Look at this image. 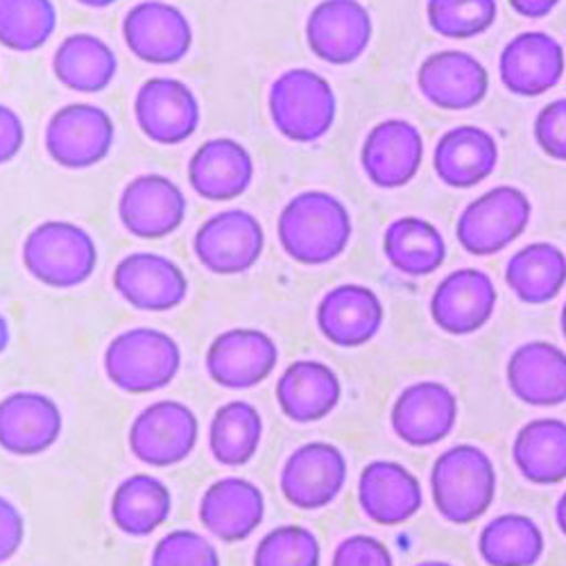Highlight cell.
<instances>
[{
    "label": "cell",
    "instance_id": "obj_1",
    "mask_svg": "<svg viewBox=\"0 0 566 566\" xmlns=\"http://www.w3.org/2000/svg\"><path fill=\"white\" fill-rule=\"evenodd\" d=\"M352 231L349 209L326 191L297 193L276 220L281 250L302 265H326L340 259L349 248Z\"/></svg>",
    "mask_w": 566,
    "mask_h": 566
},
{
    "label": "cell",
    "instance_id": "obj_2",
    "mask_svg": "<svg viewBox=\"0 0 566 566\" xmlns=\"http://www.w3.org/2000/svg\"><path fill=\"white\" fill-rule=\"evenodd\" d=\"M179 343L153 326L125 328L105 349L107 381L127 395H153L168 388L181 369Z\"/></svg>",
    "mask_w": 566,
    "mask_h": 566
},
{
    "label": "cell",
    "instance_id": "obj_3",
    "mask_svg": "<svg viewBox=\"0 0 566 566\" xmlns=\"http://www.w3.org/2000/svg\"><path fill=\"white\" fill-rule=\"evenodd\" d=\"M21 259L32 279L49 289L71 291L86 283L98 268L93 235L69 220H45L23 241Z\"/></svg>",
    "mask_w": 566,
    "mask_h": 566
},
{
    "label": "cell",
    "instance_id": "obj_4",
    "mask_svg": "<svg viewBox=\"0 0 566 566\" xmlns=\"http://www.w3.org/2000/svg\"><path fill=\"white\" fill-rule=\"evenodd\" d=\"M431 494L438 512L451 524H474L494 503L496 469L474 444H455L440 453L431 469Z\"/></svg>",
    "mask_w": 566,
    "mask_h": 566
},
{
    "label": "cell",
    "instance_id": "obj_5",
    "mask_svg": "<svg viewBox=\"0 0 566 566\" xmlns=\"http://www.w3.org/2000/svg\"><path fill=\"white\" fill-rule=\"evenodd\" d=\"M270 118L281 136L293 144H315L336 123V91L311 69L283 71L268 93Z\"/></svg>",
    "mask_w": 566,
    "mask_h": 566
},
{
    "label": "cell",
    "instance_id": "obj_6",
    "mask_svg": "<svg viewBox=\"0 0 566 566\" xmlns=\"http://www.w3.org/2000/svg\"><path fill=\"white\" fill-rule=\"evenodd\" d=\"M200 442V419L196 410L177 399L148 403L132 419L127 431L129 453L155 469L181 464L193 455Z\"/></svg>",
    "mask_w": 566,
    "mask_h": 566
},
{
    "label": "cell",
    "instance_id": "obj_7",
    "mask_svg": "<svg viewBox=\"0 0 566 566\" xmlns=\"http://www.w3.org/2000/svg\"><path fill=\"white\" fill-rule=\"evenodd\" d=\"M533 216V205L514 186H496L471 200L455 224L460 248L471 256H494L522 235Z\"/></svg>",
    "mask_w": 566,
    "mask_h": 566
},
{
    "label": "cell",
    "instance_id": "obj_8",
    "mask_svg": "<svg viewBox=\"0 0 566 566\" xmlns=\"http://www.w3.org/2000/svg\"><path fill=\"white\" fill-rule=\"evenodd\" d=\"M116 125L112 116L91 103L60 107L45 125L43 144L51 159L69 170H86L105 161L114 148Z\"/></svg>",
    "mask_w": 566,
    "mask_h": 566
},
{
    "label": "cell",
    "instance_id": "obj_9",
    "mask_svg": "<svg viewBox=\"0 0 566 566\" xmlns=\"http://www.w3.org/2000/svg\"><path fill=\"white\" fill-rule=\"evenodd\" d=\"M265 250V229L245 209H227L207 218L196 235L193 252L205 270L218 276L250 272Z\"/></svg>",
    "mask_w": 566,
    "mask_h": 566
},
{
    "label": "cell",
    "instance_id": "obj_10",
    "mask_svg": "<svg viewBox=\"0 0 566 566\" xmlns=\"http://www.w3.org/2000/svg\"><path fill=\"white\" fill-rule=\"evenodd\" d=\"M349 464L332 442H306L297 447L279 471V490L293 507L317 512L332 505L345 490Z\"/></svg>",
    "mask_w": 566,
    "mask_h": 566
},
{
    "label": "cell",
    "instance_id": "obj_11",
    "mask_svg": "<svg viewBox=\"0 0 566 566\" xmlns=\"http://www.w3.org/2000/svg\"><path fill=\"white\" fill-rule=\"evenodd\" d=\"M279 365V347L261 328L235 326L218 334L205 356L209 379L224 390H252Z\"/></svg>",
    "mask_w": 566,
    "mask_h": 566
},
{
    "label": "cell",
    "instance_id": "obj_12",
    "mask_svg": "<svg viewBox=\"0 0 566 566\" xmlns=\"http://www.w3.org/2000/svg\"><path fill=\"white\" fill-rule=\"evenodd\" d=\"M134 118L153 144L179 146L200 127V101L177 77H150L134 96Z\"/></svg>",
    "mask_w": 566,
    "mask_h": 566
},
{
    "label": "cell",
    "instance_id": "obj_13",
    "mask_svg": "<svg viewBox=\"0 0 566 566\" xmlns=\"http://www.w3.org/2000/svg\"><path fill=\"white\" fill-rule=\"evenodd\" d=\"M186 211L188 202L181 188L159 172L136 175L118 198L120 224L140 241L168 239L184 224Z\"/></svg>",
    "mask_w": 566,
    "mask_h": 566
},
{
    "label": "cell",
    "instance_id": "obj_14",
    "mask_svg": "<svg viewBox=\"0 0 566 566\" xmlns=\"http://www.w3.org/2000/svg\"><path fill=\"white\" fill-rule=\"evenodd\" d=\"M123 39L136 60L172 66L191 53L193 28L179 8L164 0H144L125 14Z\"/></svg>",
    "mask_w": 566,
    "mask_h": 566
},
{
    "label": "cell",
    "instance_id": "obj_15",
    "mask_svg": "<svg viewBox=\"0 0 566 566\" xmlns=\"http://www.w3.org/2000/svg\"><path fill=\"white\" fill-rule=\"evenodd\" d=\"M112 283L123 302L144 313L175 311L188 297V276L181 265L157 252L123 256L114 268Z\"/></svg>",
    "mask_w": 566,
    "mask_h": 566
},
{
    "label": "cell",
    "instance_id": "obj_16",
    "mask_svg": "<svg viewBox=\"0 0 566 566\" xmlns=\"http://www.w3.org/2000/svg\"><path fill=\"white\" fill-rule=\"evenodd\" d=\"M64 433L60 403L36 390H17L0 399V449L14 458L51 451Z\"/></svg>",
    "mask_w": 566,
    "mask_h": 566
},
{
    "label": "cell",
    "instance_id": "obj_17",
    "mask_svg": "<svg viewBox=\"0 0 566 566\" xmlns=\"http://www.w3.org/2000/svg\"><path fill=\"white\" fill-rule=\"evenodd\" d=\"M374 25L360 0H322L306 19V43L326 64L347 66L360 60L371 43Z\"/></svg>",
    "mask_w": 566,
    "mask_h": 566
},
{
    "label": "cell",
    "instance_id": "obj_18",
    "mask_svg": "<svg viewBox=\"0 0 566 566\" xmlns=\"http://www.w3.org/2000/svg\"><path fill=\"white\" fill-rule=\"evenodd\" d=\"M198 516L207 535L224 544H239L263 526L265 494L243 476H222L205 490Z\"/></svg>",
    "mask_w": 566,
    "mask_h": 566
},
{
    "label": "cell",
    "instance_id": "obj_19",
    "mask_svg": "<svg viewBox=\"0 0 566 566\" xmlns=\"http://www.w3.org/2000/svg\"><path fill=\"white\" fill-rule=\"evenodd\" d=\"M386 319L381 297L363 283H340L324 293L315 322L319 334L340 349H358L379 336Z\"/></svg>",
    "mask_w": 566,
    "mask_h": 566
},
{
    "label": "cell",
    "instance_id": "obj_20",
    "mask_svg": "<svg viewBox=\"0 0 566 566\" xmlns=\"http://www.w3.org/2000/svg\"><path fill=\"white\" fill-rule=\"evenodd\" d=\"M496 286L488 272L462 268L447 274L431 297V317L449 336H471L492 319Z\"/></svg>",
    "mask_w": 566,
    "mask_h": 566
},
{
    "label": "cell",
    "instance_id": "obj_21",
    "mask_svg": "<svg viewBox=\"0 0 566 566\" xmlns=\"http://www.w3.org/2000/svg\"><path fill=\"white\" fill-rule=\"evenodd\" d=\"M458 412V397L451 388L438 381H419L399 392L390 423L403 444L433 447L453 433Z\"/></svg>",
    "mask_w": 566,
    "mask_h": 566
},
{
    "label": "cell",
    "instance_id": "obj_22",
    "mask_svg": "<svg viewBox=\"0 0 566 566\" xmlns=\"http://www.w3.org/2000/svg\"><path fill=\"white\" fill-rule=\"evenodd\" d=\"M423 161L421 132L403 118H388L376 123L360 150V164L367 179L392 191L410 184Z\"/></svg>",
    "mask_w": 566,
    "mask_h": 566
},
{
    "label": "cell",
    "instance_id": "obj_23",
    "mask_svg": "<svg viewBox=\"0 0 566 566\" xmlns=\"http://www.w3.org/2000/svg\"><path fill=\"white\" fill-rule=\"evenodd\" d=\"M566 71L562 43L546 32H522L505 43L499 57L503 86L522 98H537L555 88Z\"/></svg>",
    "mask_w": 566,
    "mask_h": 566
},
{
    "label": "cell",
    "instance_id": "obj_24",
    "mask_svg": "<svg viewBox=\"0 0 566 566\" xmlns=\"http://www.w3.org/2000/svg\"><path fill=\"white\" fill-rule=\"evenodd\" d=\"M421 96L444 112H464L485 101L490 91L488 69L464 51H440L417 71Z\"/></svg>",
    "mask_w": 566,
    "mask_h": 566
},
{
    "label": "cell",
    "instance_id": "obj_25",
    "mask_svg": "<svg viewBox=\"0 0 566 566\" xmlns=\"http://www.w3.org/2000/svg\"><path fill=\"white\" fill-rule=\"evenodd\" d=\"M358 505L374 524L401 526L423 505L421 483L401 462L371 460L358 476Z\"/></svg>",
    "mask_w": 566,
    "mask_h": 566
},
{
    "label": "cell",
    "instance_id": "obj_26",
    "mask_svg": "<svg viewBox=\"0 0 566 566\" xmlns=\"http://www.w3.org/2000/svg\"><path fill=\"white\" fill-rule=\"evenodd\" d=\"M274 399L283 417L291 421L317 423L332 415L343 399L340 376L322 360H295L279 374Z\"/></svg>",
    "mask_w": 566,
    "mask_h": 566
},
{
    "label": "cell",
    "instance_id": "obj_27",
    "mask_svg": "<svg viewBox=\"0 0 566 566\" xmlns=\"http://www.w3.org/2000/svg\"><path fill=\"white\" fill-rule=\"evenodd\" d=\"M254 159L241 140L220 136L202 144L188 161V184L209 202H231L248 193Z\"/></svg>",
    "mask_w": 566,
    "mask_h": 566
},
{
    "label": "cell",
    "instance_id": "obj_28",
    "mask_svg": "<svg viewBox=\"0 0 566 566\" xmlns=\"http://www.w3.org/2000/svg\"><path fill=\"white\" fill-rule=\"evenodd\" d=\"M505 376L518 401L535 408L566 403V352L557 345L533 340L516 347Z\"/></svg>",
    "mask_w": 566,
    "mask_h": 566
},
{
    "label": "cell",
    "instance_id": "obj_29",
    "mask_svg": "<svg viewBox=\"0 0 566 566\" xmlns=\"http://www.w3.org/2000/svg\"><path fill=\"white\" fill-rule=\"evenodd\" d=\"M499 164L496 138L476 125L449 129L436 146L433 168L451 188H474L485 181Z\"/></svg>",
    "mask_w": 566,
    "mask_h": 566
},
{
    "label": "cell",
    "instance_id": "obj_30",
    "mask_svg": "<svg viewBox=\"0 0 566 566\" xmlns=\"http://www.w3.org/2000/svg\"><path fill=\"white\" fill-rule=\"evenodd\" d=\"M172 512L170 488L153 474H132L123 479L109 501L112 524L127 537L144 539L157 533Z\"/></svg>",
    "mask_w": 566,
    "mask_h": 566
},
{
    "label": "cell",
    "instance_id": "obj_31",
    "mask_svg": "<svg viewBox=\"0 0 566 566\" xmlns=\"http://www.w3.org/2000/svg\"><path fill=\"white\" fill-rule=\"evenodd\" d=\"M53 73L75 93H101L118 73V57L112 45L91 32L69 34L53 55Z\"/></svg>",
    "mask_w": 566,
    "mask_h": 566
},
{
    "label": "cell",
    "instance_id": "obj_32",
    "mask_svg": "<svg viewBox=\"0 0 566 566\" xmlns=\"http://www.w3.org/2000/svg\"><path fill=\"white\" fill-rule=\"evenodd\" d=\"M512 458L526 481L557 485L566 479V421L542 417L518 429Z\"/></svg>",
    "mask_w": 566,
    "mask_h": 566
},
{
    "label": "cell",
    "instance_id": "obj_33",
    "mask_svg": "<svg viewBox=\"0 0 566 566\" xmlns=\"http://www.w3.org/2000/svg\"><path fill=\"white\" fill-rule=\"evenodd\" d=\"M263 440V417L259 408L245 399L222 403L209 421V453L222 467L250 464Z\"/></svg>",
    "mask_w": 566,
    "mask_h": 566
},
{
    "label": "cell",
    "instance_id": "obj_34",
    "mask_svg": "<svg viewBox=\"0 0 566 566\" xmlns=\"http://www.w3.org/2000/svg\"><path fill=\"white\" fill-rule=\"evenodd\" d=\"M384 252L390 265L406 276H429L447 259V243L440 229L417 216H403L388 224Z\"/></svg>",
    "mask_w": 566,
    "mask_h": 566
},
{
    "label": "cell",
    "instance_id": "obj_35",
    "mask_svg": "<svg viewBox=\"0 0 566 566\" xmlns=\"http://www.w3.org/2000/svg\"><path fill=\"white\" fill-rule=\"evenodd\" d=\"M505 283L526 304L553 302L566 286V254L553 243H531L507 261Z\"/></svg>",
    "mask_w": 566,
    "mask_h": 566
},
{
    "label": "cell",
    "instance_id": "obj_36",
    "mask_svg": "<svg viewBox=\"0 0 566 566\" xmlns=\"http://www.w3.org/2000/svg\"><path fill=\"white\" fill-rule=\"evenodd\" d=\"M479 553L488 566H535L544 555V533L531 516L505 512L481 531Z\"/></svg>",
    "mask_w": 566,
    "mask_h": 566
},
{
    "label": "cell",
    "instance_id": "obj_37",
    "mask_svg": "<svg viewBox=\"0 0 566 566\" xmlns=\"http://www.w3.org/2000/svg\"><path fill=\"white\" fill-rule=\"evenodd\" d=\"M57 30L53 0H0V45L12 53L43 49Z\"/></svg>",
    "mask_w": 566,
    "mask_h": 566
},
{
    "label": "cell",
    "instance_id": "obj_38",
    "mask_svg": "<svg viewBox=\"0 0 566 566\" xmlns=\"http://www.w3.org/2000/svg\"><path fill=\"white\" fill-rule=\"evenodd\" d=\"M322 546L317 535L300 524H283L268 531L252 555V566H319Z\"/></svg>",
    "mask_w": 566,
    "mask_h": 566
},
{
    "label": "cell",
    "instance_id": "obj_39",
    "mask_svg": "<svg viewBox=\"0 0 566 566\" xmlns=\"http://www.w3.org/2000/svg\"><path fill=\"white\" fill-rule=\"evenodd\" d=\"M499 14L496 0H429V25L447 39H474L485 34Z\"/></svg>",
    "mask_w": 566,
    "mask_h": 566
},
{
    "label": "cell",
    "instance_id": "obj_40",
    "mask_svg": "<svg viewBox=\"0 0 566 566\" xmlns=\"http://www.w3.org/2000/svg\"><path fill=\"white\" fill-rule=\"evenodd\" d=\"M150 566H222V559L207 535L191 528H177L155 544Z\"/></svg>",
    "mask_w": 566,
    "mask_h": 566
},
{
    "label": "cell",
    "instance_id": "obj_41",
    "mask_svg": "<svg viewBox=\"0 0 566 566\" xmlns=\"http://www.w3.org/2000/svg\"><path fill=\"white\" fill-rule=\"evenodd\" d=\"M332 566H395V559L379 537L349 535L334 548Z\"/></svg>",
    "mask_w": 566,
    "mask_h": 566
},
{
    "label": "cell",
    "instance_id": "obj_42",
    "mask_svg": "<svg viewBox=\"0 0 566 566\" xmlns=\"http://www.w3.org/2000/svg\"><path fill=\"white\" fill-rule=\"evenodd\" d=\"M535 140L539 150L555 159L566 161V98L553 101L535 118Z\"/></svg>",
    "mask_w": 566,
    "mask_h": 566
},
{
    "label": "cell",
    "instance_id": "obj_43",
    "mask_svg": "<svg viewBox=\"0 0 566 566\" xmlns=\"http://www.w3.org/2000/svg\"><path fill=\"white\" fill-rule=\"evenodd\" d=\"M25 544V516L14 501L0 494V566L12 562Z\"/></svg>",
    "mask_w": 566,
    "mask_h": 566
},
{
    "label": "cell",
    "instance_id": "obj_44",
    "mask_svg": "<svg viewBox=\"0 0 566 566\" xmlns=\"http://www.w3.org/2000/svg\"><path fill=\"white\" fill-rule=\"evenodd\" d=\"M25 144V125L21 116L0 103V166L10 164L19 157Z\"/></svg>",
    "mask_w": 566,
    "mask_h": 566
},
{
    "label": "cell",
    "instance_id": "obj_45",
    "mask_svg": "<svg viewBox=\"0 0 566 566\" xmlns=\"http://www.w3.org/2000/svg\"><path fill=\"white\" fill-rule=\"evenodd\" d=\"M507 3L518 17L544 19L559 6V0H507Z\"/></svg>",
    "mask_w": 566,
    "mask_h": 566
},
{
    "label": "cell",
    "instance_id": "obj_46",
    "mask_svg": "<svg viewBox=\"0 0 566 566\" xmlns=\"http://www.w3.org/2000/svg\"><path fill=\"white\" fill-rule=\"evenodd\" d=\"M10 343H12V328H10L8 317H6L3 313H0V356H3V354L8 352Z\"/></svg>",
    "mask_w": 566,
    "mask_h": 566
},
{
    "label": "cell",
    "instance_id": "obj_47",
    "mask_svg": "<svg viewBox=\"0 0 566 566\" xmlns=\"http://www.w3.org/2000/svg\"><path fill=\"white\" fill-rule=\"evenodd\" d=\"M555 522H557V528L562 531V535L566 537V492L559 496V501L555 505Z\"/></svg>",
    "mask_w": 566,
    "mask_h": 566
},
{
    "label": "cell",
    "instance_id": "obj_48",
    "mask_svg": "<svg viewBox=\"0 0 566 566\" xmlns=\"http://www.w3.org/2000/svg\"><path fill=\"white\" fill-rule=\"evenodd\" d=\"M75 3H80L84 8H91V10H105L114 3H118V0H75Z\"/></svg>",
    "mask_w": 566,
    "mask_h": 566
},
{
    "label": "cell",
    "instance_id": "obj_49",
    "mask_svg": "<svg viewBox=\"0 0 566 566\" xmlns=\"http://www.w3.org/2000/svg\"><path fill=\"white\" fill-rule=\"evenodd\" d=\"M415 566H453V564L440 562V559H427V562H419V564H415Z\"/></svg>",
    "mask_w": 566,
    "mask_h": 566
},
{
    "label": "cell",
    "instance_id": "obj_50",
    "mask_svg": "<svg viewBox=\"0 0 566 566\" xmlns=\"http://www.w3.org/2000/svg\"><path fill=\"white\" fill-rule=\"evenodd\" d=\"M559 326H562V336H564V340H566V302H564V306H562V315H559Z\"/></svg>",
    "mask_w": 566,
    "mask_h": 566
}]
</instances>
